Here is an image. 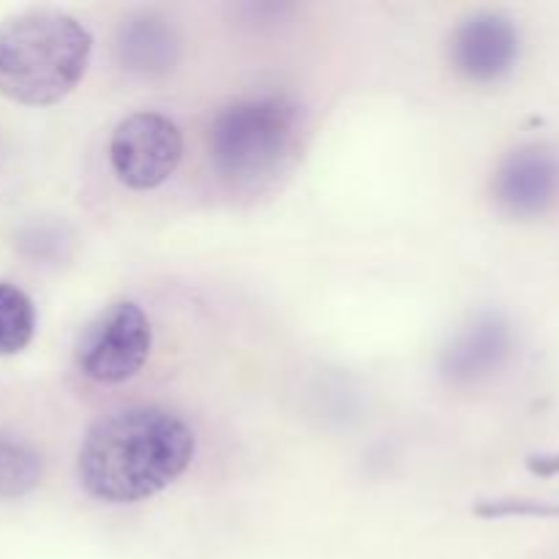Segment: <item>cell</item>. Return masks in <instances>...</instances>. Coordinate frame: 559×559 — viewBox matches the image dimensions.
<instances>
[{
    "label": "cell",
    "mask_w": 559,
    "mask_h": 559,
    "mask_svg": "<svg viewBox=\"0 0 559 559\" xmlns=\"http://www.w3.org/2000/svg\"><path fill=\"white\" fill-rule=\"evenodd\" d=\"M183 158L178 126L158 112H134L120 120L109 140V162L120 183L147 191L162 186Z\"/></svg>",
    "instance_id": "5b68a950"
},
{
    "label": "cell",
    "mask_w": 559,
    "mask_h": 559,
    "mask_svg": "<svg viewBox=\"0 0 559 559\" xmlns=\"http://www.w3.org/2000/svg\"><path fill=\"white\" fill-rule=\"evenodd\" d=\"M300 109L287 96H254L229 104L207 131V153L224 178L254 183L284 167L298 147Z\"/></svg>",
    "instance_id": "3957f363"
},
{
    "label": "cell",
    "mask_w": 559,
    "mask_h": 559,
    "mask_svg": "<svg viewBox=\"0 0 559 559\" xmlns=\"http://www.w3.org/2000/svg\"><path fill=\"white\" fill-rule=\"evenodd\" d=\"M478 516H508V513H533V516H555L559 513L557 508L544 506V502H519L516 500H500V502H484V506L475 508Z\"/></svg>",
    "instance_id": "7c38bea8"
},
{
    "label": "cell",
    "mask_w": 559,
    "mask_h": 559,
    "mask_svg": "<svg viewBox=\"0 0 559 559\" xmlns=\"http://www.w3.org/2000/svg\"><path fill=\"white\" fill-rule=\"evenodd\" d=\"M559 197V156L546 145H522L502 158L495 200L508 216L535 218Z\"/></svg>",
    "instance_id": "52a82bcc"
},
{
    "label": "cell",
    "mask_w": 559,
    "mask_h": 559,
    "mask_svg": "<svg viewBox=\"0 0 559 559\" xmlns=\"http://www.w3.org/2000/svg\"><path fill=\"white\" fill-rule=\"evenodd\" d=\"M194 451V431L183 418L162 407H126L87 429L76 469L87 495L129 506L167 489Z\"/></svg>",
    "instance_id": "6da1fadb"
},
{
    "label": "cell",
    "mask_w": 559,
    "mask_h": 559,
    "mask_svg": "<svg viewBox=\"0 0 559 559\" xmlns=\"http://www.w3.org/2000/svg\"><path fill=\"white\" fill-rule=\"evenodd\" d=\"M36 333V309L14 284L0 282V355H16Z\"/></svg>",
    "instance_id": "8fae6325"
},
{
    "label": "cell",
    "mask_w": 559,
    "mask_h": 559,
    "mask_svg": "<svg viewBox=\"0 0 559 559\" xmlns=\"http://www.w3.org/2000/svg\"><path fill=\"white\" fill-rule=\"evenodd\" d=\"M151 344L153 331L145 311L131 300H118L85 328L76 364L91 380L115 385L131 380L145 366Z\"/></svg>",
    "instance_id": "277c9868"
},
{
    "label": "cell",
    "mask_w": 559,
    "mask_h": 559,
    "mask_svg": "<svg viewBox=\"0 0 559 559\" xmlns=\"http://www.w3.org/2000/svg\"><path fill=\"white\" fill-rule=\"evenodd\" d=\"M178 36L158 16H140L120 27L118 52L126 69L140 74H164L178 60Z\"/></svg>",
    "instance_id": "9c48e42d"
},
{
    "label": "cell",
    "mask_w": 559,
    "mask_h": 559,
    "mask_svg": "<svg viewBox=\"0 0 559 559\" xmlns=\"http://www.w3.org/2000/svg\"><path fill=\"white\" fill-rule=\"evenodd\" d=\"M511 353V328L502 317L484 314L448 349L445 369L456 380H478L495 371Z\"/></svg>",
    "instance_id": "ba28073f"
},
{
    "label": "cell",
    "mask_w": 559,
    "mask_h": 559,
    "mask_svg": "<svg viewBox=\"0 0 559 559\" xmlns=\"http://www.w3.org/2000/svg\"><path fill=\"white\" fill-rule=\"evenodd\" d=\"M93 52L87 27L55 9H31L0 25V93L27 107H49L85 76Z\"/></svg>",
    "instance_id": "7a4b0ae2"
},
{
    "label": "cell",
    "mask_w": 559,
    "mask_h": 559,
    "mask_svg": "<svg viewBox=\"0 0 559 559\" xmlns=\"http://www.w3.org/2000/svg\"><path fill=\"white\" fill-rule=\"evenodd\" d=\"M41 478V459L27 442L0 435V500L27 495Z\"/></svg>",
    "instance_id": "30bf717a"
},
{
    "label": "cell",
    "mask_w": 559,
    "mask_h": 559,
    "mask_svg": "<svg viewBox=\"0 0 559 559\" xmlns=\"http://www.w3.org/2000/svg\"><path fill=\"white\" fill-rule=\"evenodd\" d=\"M519 49H522V41H519L516 25L495 11H478L467 16L451 38L453 69L464 80L480 82V85L511 74L519 60Z\"/></svg>",
    "instance_id": "8992f818"
}]
</instances>
